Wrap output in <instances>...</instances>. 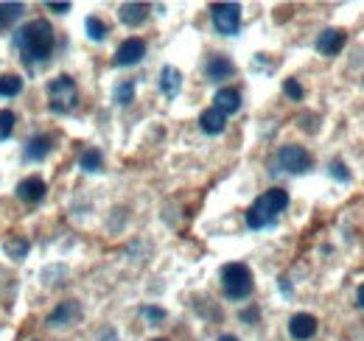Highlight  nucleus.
<instances>
[{"mask_svg":"<svg viewBox=\"0 0 364 341\" xmlns=\"http://www.w3.org/2000/svg\"><path fill=\"white\" fill-rule=\"evenodd\" d=\"M283 92H286L291 101H303V87H300L297 79H286V82H283Z\"/></svg>","mask_w":364,"mask_h":341,"instance_id":"nucleus-26","label":"nucleus"},{"mask_svg":"<svg viewBox=\"0 0 364 341\" xmlns=\"http://www.w3.org/2000/svg\"><path fill=\"white\" fill-rule=\"evenodd\" d=\"M151 341H168V339H151Z\"/></svg>","mask_w":364,"mask_h":341,"instance_id":"nucleus-32","label":"nucleus"},{"mask_svg":"<svg viewBox=\"0 0 364 341\" xmlns=\"http://www.w3.org/2000/svg\"><path fill=\"white\" fill-rule=\"evenodd\" d=\"M23 17V3H0V28H9Z\"/></svg>","mask_w":364,"mask_h":341,"instance_id":"nucleus-20","label":"nucleus"},{"mask_svg":"<svg viewBox=\"0 0 364 341\" xmlns=\"http://www.w3.org/2000/svg\"><path fill=\"white\" fill-rule=\"evenodd\" d=\"M328 173H331L336 182H350V170H348V166H345L342 160H333V163L328 166Z\"/></svg>","mask_w":364,"mask_h":341,"instance_id":"nucleus-25","label":"nucleus"},{"mask_svg":"<svg viewBox=\"0 0 364 341\" xmlns=\"http://www.w3.org/2000/svg\"><path fill=\"white\" fill-rule=\"evenodd\" d=\"M289 336L294 341H309L317 336V319L311 313H294L289 319Z\"/></svg>","mask_w":364,"mask_h":341,"instance_id":"nucleus-8","label":"nucleus"},{"mask_svg":"<svg viewBox=\"0 0 364 341\" xmlns=\"http://www.w3.org/2000/svg\"><path fill=\"white\" fill-rule=\"evenodd\" d=\"M219 341H238V339H235L232 333H228V336H219Z\"/></svg>","mask_w":364,"mask_h":341,"instance_id":"nucleus-31","label":"nucleus"},{"mask_svg":"<svg viewBox=\"0 0 364 341\" xmlns=\"http://www.w3.org/2000/svg\"><path fill=\"white\" fill-rule=\"evenodd\" d=\"M210 20L219 34L235 37L241 28V6L238 3H213L210 6Z\"/></svg>","mask_w":364,"mask_h":341,"instance_id":"nucleus-5","label":"nucleus"},{"mask_svg":"<svg viewBox=\"0 0 364 341\" xmlns=\"http://www.w3.org/2000/svg\"><path fill=\"white\" fill-rule=\"evenodd\" d=\"M14 112L11 109H0V140H9L14 131Z\"/></svg>","mask_w":364,"mask_h":341,"instance_id":"nucleus-24","label":"nucleus"},{"mask_svg":"<svg viewBox=\"0 0 364 341\" xmlns=\"http://www.w3.org/2000/svg\"><path fill=\"white\" fill-rule=\"evenodd\" d=\"M348 43V34L342 28H325L317 37V50L322 56H336Z\"/></svg>","mask_w":364,"mask_h":341,"instance_id":"nucleus-11","label":"nucleus"},{"mask_svg":"<svg viewBox=\"0 0 364 341\" xmlns=\"http://www.w3.org/2000/svg\"><path fill=\"white\" fill-rule=\"evenodd\" d=\"M53 45H56V34H53V28H50L48 20L26 23L23 28L14 31V48L23 53V62L26 65L46 62L48 56L53 53Z\"/></svg>","mask_w":364,"mask_h":341,"instance_id":"nucleus-1","label":"nucleus"},{"mask_svg":"<svg viewBox=\"0 0 364 341\" xmlns=\"http://www.w3.org/2000/svg\"><path fill=\"white\" fill-rule=\"evenodd\" d=\"M258 308H247V310H241V322H247V325H252V322H258Z\"/></svg>","mask_w":364,"mask_h":341,"instance_id":"nucleus-28","label":"nucleus"},{"mask_svg":"<svg viewBox=\"0 0 364 341\" xmlns=\"http://www.w3.org/2000/svg\"><path fill=\"white\" fill-rule=\"evenodd\" d=\"M232 73H235V65L230 62V56H222V53L210 56L208 65H205V76H208L210 82H225Z\"/></svg>","mask_w":364,"mask_h":341,"instance_id":"nucleus-12","label":"nucleus"},{"mask_svg":"<svg viewBox=\"0 0 364 341\" xmlns=\"http://www.w3.org/2000/svg\"><path fill=\"white\" fill-rule=\"evenodd\" d=\"M228 126V118L216 109V107H210V109H205L202 115H199V129L205 131V134H222Z\"/></svg>","mask_w":364,"mask_h":341,"instance_id":"nucleus-16","label":"nucleus"},{"mask_svg":"<svg viewBox=\"0 0 364 341\" xmlns=\"http://www.w3.org/2000/svg\"><path fill=\"white\" fill-rule=\"evenodd\" d=\"M23 92V79L17 73H3L0 76V98H14Z\"/></svg>","mask_w":364,"mask_h":341,"instance_id":"nucleus-18","label":"nucleus"},{"mask_svg":"<svg viewBox=\"0 0 364 341\" xmlns=\"http://www.w3.org/2000/svg\"><path fill=\"white\" fill-rule=\"evenodd\" d=\"M180 87H182V73L177 70V67L166 65V67L160 70V90H163V95H168V98H177Z\"/></svg>","mask_w":364,"mask_h":341,"instance_id":"nucleus-17","label":"nucleus"},{"mask_svg":"<svg viewBox=\"0 0 364 341\" xmlns=\"http://www.w3.org/2000/svg\"><path fill=\"white\" fill-rule=\"evenodd\" d=\"M48 9L56 14H65V11H70V3H48Z\"/></svg>","mask_w":364,"mask_h":341,"instance_id":"nucleus-29","label":"nucleus"},{"mask_svg":"<svg viewBox=\"0 0 364 341\" xmlns=\"http://www.w3.org/2000/svg\"><path fill=\"white\" fill-rule=\"evenodd\" d=\"M79 104V87L70 76H56L48 82V107L56 115H68Z\"/></svg>","mask_w":364,"mask_h":341,"instance_id":"nucleus-4","label":"nucleus"},{"mask_svg":"<svg viewBox=\"0 0 364 341\" xmlns=\"http://www.w3.org/2000/svg\"><path fill=\"white\" fill-rule=\"evenodd\" d=\"M115 101L121 104V107H127V104H132L135 101V82H121V85L115 87Z\"/></svg>","mask_w":364,"mask_h":341,"instance_id":"nucleus-23","label":"nucleus"},{"mask_svg":"<svg viewBox=\"0 0 364 341\" xmlns=\"http://www.w3.org/2000/svg\"><path fill=\"white\" fill-rule=\"evenodd\" d=\"M213 107L228 118V115H235L238 109H241V92L235 90V87H222L219 92H216V98H213Z\"/></svg>","mask_w":364,"mask_h":341,"instance_id":"nucleus-14","label":"nucleus"},{"mask_svg":"<svg viewBox=\"0 0 364 341\" xmlns=\"http://www.w3.org/2000/svg\"><path fill=\"white\" fill-rule=\"evenodd\" d=\"M76 319H82V308H79V302L68 299V302H59L56 310H50L48 325L50 328H65V325H73Z\"/></svg>","mask_w":364,"mask_h":341,"instance_id":"nucleus-10","label":"nucleus"},{"mask_svg":"<svg viewBox=\"0 0 364 341\" xmlns=\"http://www.w3.org/2000/svg\"><path fill=\"white\" fill-rule=\"evenodd\" d=\"M85 31H87V37H90L92 43H101V40H107V34H109V28H107V23H104L101 17H87V20H85Z\"/></svg>","mask_w":364,"mask_h":341,"instance_id":"nucleus-19","label":"nucleus"},{"mask_svg":"<svg viewBox=\"0 0 364 341\" xmlns=\"http://www.w3.org/2000/svg\"><path fill=\"white\" fill-rule=\"evenodd\" d=\"M53 151V137L50 134H37V137H31L28 143H26V160L28 163H43L48 154Z\"/></svg>","mask_w":364,"mask_h":341,"instance_id":"nucleus-13","label":"nucleus"},{"mask_svg":"<svg viewBox=\"0 0 364 341\" xmlns=\"http://www.w3.org/2000/svg\"><path fill=\"white\" fill-rule=\"evenodd\" d=\"M359 305L364 308V286H359Z\"/></svg>","mask_w":364,"mask_h":341,"instance_id":"nucleus-30","label":"nucleus"},{"mask_svg":"<svg viewBox=\"0 0 364 341\" xmlns=\"http://www.w3.org/2000/svg\"><path fill=\"white\" fill-rule=\"evenodd\" d=\"M46 193H48V185L40 179V176H28V179H23V182L17 185V199L26 202V205H37V202H43Z\"/></svg>","mask_w":364,"mask_h":341,"instance_id":"nucleus-9","label":"nucleus"},{"mask_svg":"<svg viewBox=\"0 0 364 341\" xmlns=\"http://www.w3.org/2000/svg\"><path fill=\"white\" fill-rule=\"evenodd\" d=\"M143 56H146V43H143L140 37H129V40H124V43L118 45V50H115V65H118V67H132Z\"/></svg>","mask_w":364,"mask_h":341,"instance_id":"nucleus-7","label":"nucleus"},{"mask_svg":"<svg viewBox=\"0 0 364 341\" xmlns=\"http://www.w3.org/2000/svg\"><path fill=\"white\" fill-rule=\"evenodd\" d=\"M118 17H121L124 26L137 28V26H143L146 17H149V3H124L121 11H118Z\"/></svg>","mask_w":364,"mask_h":341,"instance_id":"nucleus-15","label":"nucleus"},{"mask_svg":"<svg viewBox=\"0 0 364 341\" xmlns=\"http://www.w3.org/2000/svg\"><path fill=\"white\" fill-rule=\"evenodd\" d=\"M6 255L11 257V260H23V257L28 255V241L26 238H11V241H6Z\"/></svg>","mask_w":364,"mask_h":341,"instance_id":"nucleus-21","label":"nucleus"},{"mask_svg":"<svg viewBox=\"0 0 364 341\" xmlns=\"http://www.w3.org/2000/svg\"><path fill=\"white\" fill-rule=\"evenodd\" d=\"M219 277H222L225 297L232 299V302L247 299L252 294V271H250V266H244V263H228Z\"/></svg>","mask_w":364,"mask_h":341,"instance_id":"nucleus-3","label":"nucleus"},{"mask_svg":"<svg viewBox=\"0 0 364 341\" xmlns=\"http://www.w3.org/2000/svg\"><path fill=\"white\" fill-rule=\"evenodd\" d=\"M289 207V193L283 188H272L267 193H261L250 210H247V227L250 229H267V227H274L277 215Z\"/></svg>","mask_w":364,"mask_h":341,"instance_id":"nucleus-2","label":"nucleus"},{"mask_svg":"<svg viewBox=\"0 0 364 341\" xmlns=\"http://www.w3.org/2000/svg\"><path fill=\"white\" fill-rule=\"evenodd\" d=\"M143 316L151 319V322H163V319H166V310H163V308H154V305H146V308H143Z\"/></svg>","mask_w":364,"mask_h":341,"instance_id":"nucleus-27","label":"nucleus"},{"mask_svg":"<svg viewBox=\"0 0 364 341\" xmlns=\"http://www.w3.org/2000/svg\"><path fill=\"white\" fill-rule=\"evenodd\" d=\"M277 166L286 170V173H306V170L314 166V160H311V154L303 146L289 143V146H283L277 151Z\"/></svg>","mask_w":364,"mask_h":341,"instance_id":"nucleus-6","label":"nucleus"},{"mask_svg":"<svg viewBox=\"0 0 364 341\" xmlns=\"http://www.w3.org/2000/svg\"><path fill=\"white\" fill-rule=\"evenodd\" d=\"M101 166H104V157H101L98 148H87V151L82 154V168L87 170V173H98Z\"/></svg>","mask_w":364,"mask_h":341,"instance_id":"nucleus-22","label":"nucleus"}]
</instances>
